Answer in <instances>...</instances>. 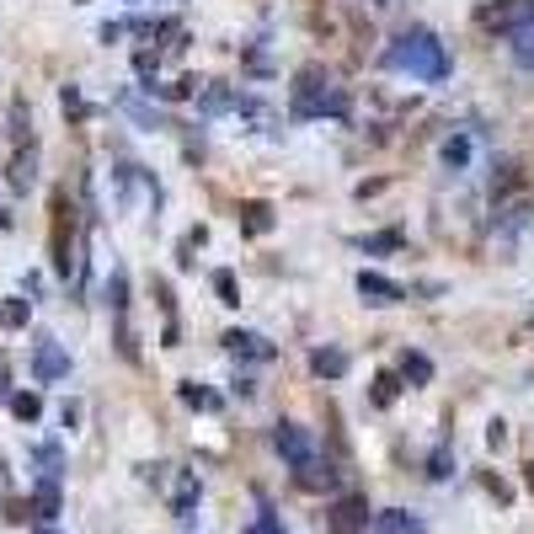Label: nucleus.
Masks as SVG:
<instances>
[{
  "instance_id": "nucleus-1",
  "label": "nucleus",
  "mask_w": 534,
  "mask_h": 534,
  "mask_svg": "<svg viewBox=\"0 0 534 534\" xmlns=\"http://www.w3.org/2000/svg\"><path fill=\"white\" fill-rule=\"evenodd\" d=\"M385 65H390V70H406L412 81L438 86V81L449 75V54H444V43H438L428 27H406V33L385 49Z\"/></svg>"
},
{
  "instance_id": "nucleus-2",
  "label": "nucleus",
  "mask_w": 534,
  "mask_h": 534,
  "mask_svg": "<svg viewBox=\"0 0 534 534\" xmlns=\"http://www.w3.org/2000/svg\"><path fill=\"white\" fill-rule=\"evenodd\" d=\"M321 113L342 118L348 113V97L332 86V75L310 65V70H300V81H294V118H321Z\"/></svg>"
},
{
  "instance_id": "nucleus-3",
  "label": "nucleus",
  "mask_w": 534,
  "mask_h": 534,
  "mask_svg": "<svg viewBox=\"0 0 534 534\" xmlns=\"http://www.w3.org/2000/svg\"><path fill=\"white\" fill-rule=\"evenodd\" d=\"M481 27L486 33H529L534 27V0H492V6H481Z\"/></svg>"
},
{
  "instance_id": "nucleus-4",
  "label": "nucleus",
  "mask_w": 534,
  "mask_h": 534,
  "mask_svg": "<svg viewBox=\"0 0 534 534\" xmlns=\"http://www.w3.org/2000/svg\"><path fill=\"white\" fill-rule=\"evenodd\" d=\"M273 449L284 454V460H289L294 470L316 460V444H310V433L300 428V422H278V428H273Z\"/></svg>"
},
{
  "instance_id": "nucleus-5",
  "label": "nucleus",
  "mask_w": 534,
  "mask_h": 534,
  "mask_svg": "<svg viewBox=\"0 0 534 534\" xmlns=\"http://www.w3.org/2000/svg\"><path fill=\"white\" fill-rule=\"evenodd\" d=\"M369 529V502L364 497H337L326 513V534H364Z\"/></svg>"
},
{
  "instance_id": "nucleus-6",
  "label": "nucleus",
  "mask_w": 534,
  "mask_h": 534,
  "mask_svg": "<svg viewBox=\"0 0 534 534\" xmlns=\"http://www.w3.org/2000/svg\"><path fill=\"white\" fill-rule=\"evenodd\" d=\"M70 203L65 198H54V267H59V273H75V241H70Z\"/></svg>"
},
{
  "instance_id": "nucleus-7",
  "label": "nucleus",
  "mask_w": 534,
  "mask_h": 534,
  "mask_svg": "<svg viewBox=\"0 0 534 534\" xmlns=\"http://www.w3.org/2000/svg\"><path fill=\"white\" fill-rule=\"evenodd\" d=\"M33 374H38L43 385H49V380H65V374H70V353L59 348L54 337H38V348H33Z\"/></svg>"
},
{
  "instance_id": "nucleus-8",
  "label": "nucleus",
  "mask_w": 534,
  "mask_h": 534,
  "mask_svg": "<svg viewBox=\"0 0 534 534\" xmlns=\"http://www.w3.org/2000/svg\"><path fill=\"white\" fill-rule=\"evenodd\" d=\"M358 294H364V305H401L406 300V289L396 284V278H385V273H358Z\"/></svg>"
},
{
  "instance_id": "nucleus-9",
  "label": "nucleus",
  "mask_w": 534,
  "mask_h": 534,
  "mask_svg": "<svg viewBox=\"0 0 534 534\" xmlns=\"http://www.w3.org/2000/svg\"><path fill=\"white\" fill-rule=\"evenodd\" d=\"M374 534H428V529H422V518H412L406 508H385L374 518Z\"/></svg>"
},
{
  "instance_id": "nucleus-10",
  "label": "nucleus",
  "mask_w": 534,
  "mask_h": 534,
  "mask_svg": "<svg viewBox=\"0 0 534 534\" xmlns=\"http://www.w3.org/2000/svg\"><path fill=\"white\" fill-rule=\"evenodd\" d=\"M294 481H300L305 492H332V486H337V470H332V465H321V460H310V465L294 470Z\"/></svg>"
},
{
  "instance_id": "nucleus-11",
  "label": "nucleus",
  "mask_w": 534,
  "mask_h": 534,
  "mask_svg": "<svg viewBox=\"0 0 534 534\" xmlns=\"http://www.w3.org/2000/svg\"><path fill=\"white\" fill-rule=\"evenodd\" d=\"M310 369H316L321 380H342V374H348V353L342 348H316L310 353Z\"/></svg>"
},
{
  "instance_id": "nucleus-12",
  "label": "nucleus",
  "mask_w": 534,
  "mask_h": 534,
  "mask_svg": "<svg viewBox=\"0 0 534 534\" xmlns=\"http://www.w3.org/2000/svg\"><path fill=\"white\" fill-rule=\"evenodd\" d=\"M198 502V476L193 470H177V476H171V513H187Z\"/></svg>"
},
{
  "instance_id": "nucleus-13",
  "label": "nucleus",
  "mask_w": 534,
  "mask_h": 534,
  "mask_svg": "<svg viewBox=\"0 0 534 534\" xmlns=\"http://www.w3.org/2000/svg\"><path fill=\"white\" fill-rule=\"evenodd\" d=\"M225 348L235 353V358H273V348H267V342L257 337V332H225Z\"/></svg>"
},
{
  "instance_id": "nucleus-14",
  "label": "nucleus",
  "mask_w": 534,
  "mask_h": 534,
  "mask_svg": "<svg viewBox=\"0 0 534 534\" xmlns=\"http://www.w3.org/2000/svg\"><path fill=\"white\" fill-rule=\"evenodd\" d=\"M33 166H38V150L27 145V150L17 155V161H11V187H17V193H22V187H33V177H38Z\"/></svg>"
},
{
  "instance_id": "nucleus-15",
  "label": "nucleus",
  "mask_w": 534,
  "mask_h": 534,
  "mask_svg": "<svg viewBox=\"0 0 534 534\" xmlns=\"http://www.w3.org/2000/svg\"><path fill=\"white\" fill-rule=\"evenodd\" d=\"M401 374H406L412 385H428V380H433V358H428V353H406V358H401Z\"/></svg>"
},
{
  "instance_id": "nucleus-16",
  "label": "nucleus",
  "mask_w": 534,
  "mask_h": 534,
  "mask_svg": "<svg viewBox=\"0 0 534 534\" xmlns=\"http://www.w3.org/2000/svg\"><path fill=\"white\" fill-rule=\"evenodd\" d=\"M33 513H38V518H54V513H59V481H49V476H43V481H38Z\"/></svg>"
},
{
  "instance_id": "nucleus-17",
  "label": "nucleus",
  "mask_w": 534,
  "mask_h": 534,
  "mask_svg": "<svg viewBox=\"0 0 534 534\" xmlns=\"http://www.w3.org/2000/svg\"><path fill=\"white\" fill-rule=\"evenodd\" d=\"M11 412H17L22 422H38V417H43V401H38V390H17V396H11Z\"/></svg>"
},
{
  "instance_id": "nucleus-18",
  "label": "nucleus",
  "mask_w": 534,
  "mask_h": 534,
  "mask_svg": "<svg viewBox=\"0 0 534 534\" xmlns=\"http://www.w3.org/2000/svg\"><path fill=\"white\" fill-rule=\"evenodd\" d=\"M241 214H246V230H251V235H262L267 225H273V214H267V203H246Z\"/></svg>"
},
{
  "instance_id": "nucleus-19",
  "label": "nucleus",
  "mask_w": 534,
  "mask_h": 534,
  "mask_svg": "<svg viewBox=\"0 0 534 534\" xmlns=\"http://www.w3.org/2000/svg\"><path fill=\"white\" fill-rule=\"evenodd\" d=\"M364 251H401V230H385V235H364L358 241Z\"/></svg>"
},
{
  "instance_id": "nucleus-20",
  "label": "nucleus",
  "mask_w": 534,
  "mask_h": 534,
  "mask_svg": "<svg viewBox=\"0 0 534 534\" xmlns=\"http://www.w3.org/2000/svg\"><path fill=\"white\" fill-rule=\"evenodd\" d=\"M182 401L187 406H203V412H214V406H219L214 390H198V385H182Z\"/></svg>"
},
{
  "instance_id": "nucleus-21",
  "label": "nucleus",
  "mask_w": 534,
  "mask_h": 534,
  "mask_svg": "<svg viewBox=\"0 0 534 534\" xmlns=\"http://www.w3.org/2000/svg\"><path fill=\"white\" fill-rule=\"evenodd\" d=\"M513 59H518L524 70H534V27H529V33H518V43H513Z\"/></svg>"
},
{
  "instance_id": "nucleus-22",
  "label": "nucleus",
  "mask_w": 534,
  "mask_h": 534,
  "mask_svg": "<svg viewBox=\"0 0 534 534\" xmlns=\"http://www.w3.org/2000/svg\"><path fill=\"white\" fill-rule=\"evenodd\" d=\"M396 374H380V380H374V406H390V401H396Z\"/></svg>"
},
{
  "instance_id": "nucleus-23",
  "label": "nucleus",
  "mask_w": 534,
  "mask_h": 534,
  "mask_svg": "<svg viewBox=\"0 0 534 534\" xmlns=\"http://www.w3.org/2000/svg\"><path fill=\"white\" fill-rule=\"evenodd\" d=\"M444 161H449V166H465V161H470V145H465V139H449V145H444Z\"/></svg>"
},
{
  "instance_id": "nucleus-24",
  "label": "nucleus",
  "mask_w": 534,
  "mask_h": 534,
  "mask_svg": "<svg viewBox=\"0 0 534 534\" xmlns=\"http://www.w3.org/2000/svg\"><path fill=\"white\" fill-rule=\"evenodd\" d=\"M214 289L225 294V305H241V300H235V273H214Z\"/></svg>"
},
{
  "instance_id": "nucleus-25",
  "label": "nucleus",
  "mask_w": 534,
  "mask_h": 534,
  "mask_svg": "<svg viewBox=\"0 0 534 534\" xmlns=\"http://www.w3.org/2000/svg\"><path fill=\"white\" fill-rule=\"evenodd\" d=\"M428 476H433V481H444V476H449V449H438L433 460H428Z\"/></svg>"
},
{
  "instance_id": "nucleus-26",
  "label": "nucleus",
  "mask_w": 534,
  "mask_h": 534,
  "mask_svg": "<svg viewBox=\"0 0 534 534\" xmlns=\"http://www.w3.org/2000/svg\"><path fill=\"white\" fill-rule=\"evenodd\" d=\"M246 534H284V524H278L273 513H262V518H257V524H251Z\"/></svg>"
},
{
  "instance_id": "nucleus-27",
  "label": "nucleus",
  "mask_w": 534,
  "mask_h": 534,
  "mask_svg": "<svg viewBox=\"0 0 534 534\" xmlns=\"http://www.w3.org/2000/svg\"><path fill=\"white\" fill-rule=\"evenodd\" d=\"M6 326H27V305H22V300L6 305Z\"/></svg>"
},
{
  "instance_id": "nucleus-28",
  "label": "nucleus",
  "mask_w": 534,
  "mask_h": 534,
  "mask_svg": "<svg viewBox=\"0 0 534 534\" xmlns=\"http://www.w3.org/2000/svg\"><path fill=\"white\" fill-rule=\"evenodd\" d=\"M6 518H11V524H27V518H33V508H27V502H6Z\"/></svg>"
},
{
  "instance_id": "nucleus-29",
  "label": "nucleus",
  "mask_w": 534,
  "mask_h": 534,
  "mask_svg": "<svg viewBox=\"0 0 534 534\" xmlns=\"http://www.w3.org/2000/svg\"><path fill=\"white\" fill-rule=\"evenodd\" d=\"M486 444L502 449V444H508V428H502V422H492V428H486Z\"/></svg>"
},
{
  "instance_id": "nucleus-30",
  "label": "nucleus",
  "mask_w": 534,
  "mask_h": 534,
  "mask_svg": "<svg viewBox=\"0 0 534 534\" xmlns=\"http://www.w3.org/2000/svg\"><path fill=\"white\" fill-rule=\"evenodd\" d=\"M524 481H529V492H534V460L524 465Z\"/></svg>"
},
{
  "instance_id": "nucleus-31",
  "label": "nucleus",
  "mask_w": 534,
  "mask_h": 534,
  "mask_svg": "<svg viewBox=\"0 0 534 534\" xmlns=\"http://www.w3.org/2000/svg\"><path fill=\"white\" fill-rule=\"evenodd\" d=\"M374 6H390V0H374Z\"/></svg>"
},
{
  "instance_id": "nucleus-32",
  "label": "nucleus",
  "mask_w": 534,
  "mask_h": 534,
  "mask_svg": "<svg viewBox=\"0 0 534 534\" xmlns=\"http://www.w3.org/2000/svg\"><path fill=\"white\" fill-rule=\"evenodd\" d=\"M43 534H54V529H43Z\"/></svg>"
}]
</instances>
